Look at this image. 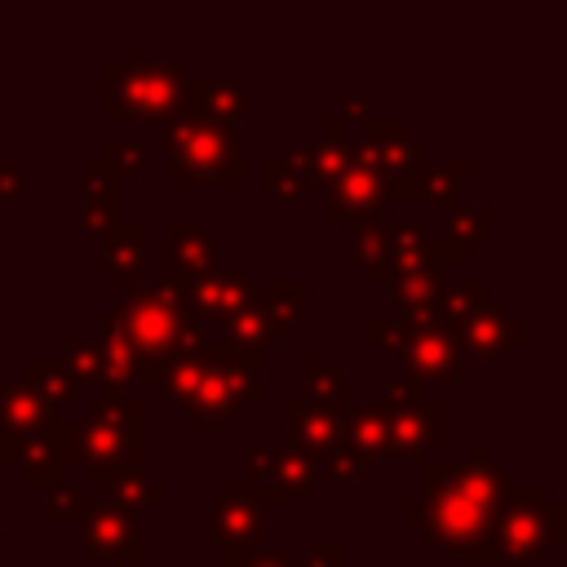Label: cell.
<instances>
[{"label":"cell","instance_id":"3957f363","mask_svg":"<svg viewBox=\"0 0 567 567\" xmlns=\"http://www.w3.org/2000/svg\"><path fill=\"white\" fill-rule=\"evenodd\" d=\"M120 315H128V319H124L128 346H133V350H146V354H155V359H164V354H168V359L186 354V350H182V332L195 337V328L186 323V315H182L177 306H168L164 292H137Z\"/></svg>","mask_w":567,"mask_h":567},{"label":"cell","instance_id":"7c38bea8","mask_svg":"<svg viewBox=\"0 0 567 567\" xmlns=\"http://www.w3.org/2000/svg\"><path fill=\"white\" fill-rule=\"evenodd\" d=\"M199 297L208 301V306H217V310H235L239 301H248L252 297V288H248V279L244 275H208L204 279V288H199Z\"/></svg>","mask_w":567,"mask_h":567},{"label":"cell","instance_id":"5bb4252c","mask_svg":"<svg viewBox=\"0 0 567 567\" xmlns=\"http://www.w3.org/2000/svg\"><path fill=\"white\" fill-rule=\"evenodd\" d=\"M27 377H31V385H35V390L44 385V394H49V399H71V394H75V377H62V372H58V368H49V363L27 368Z\"/></svg>","mask_w":567,"mask_h":567},{"label":"cell","instance_id":"9a60e30c","mask_svg":"<svg viewBox=\"0 0 567 567\" xmlns=\"http://www.w3.org/2000/svg\"><path fill=\"white\" fill-rule=\"evenodd\" d=\"M470 337H474V346L478 350H487V354H501V319L496 315H474L470 319Z\"/></svg>","mask_w":567,"mask_h":567},{"label":"cell","instance_id":"5b68a950","mask_svg":"<svg viewBox=\"0 0 567 567\" xmlns=\"http://www.w3.org/2000/svg\"><path fill=\"white\" fill-rule=\"evenodd\" d=\"M173 66H151V62H111L106 66V80L115 84V97H111V115H159L173 106L177 97V84L168 75Z\"/></svg>","mask_w":567,"mask_h":567},{"label":"cell","instance_id":"8fae6325","mask_svg":"<svg viewBox=\"0 0 567 567\" xmlns=\"http://www.w3.org/2000/svg\"><path fill=\"white\" fill-rule=\"evenodd\" d=\"M168 261H173V266L182 261V275H186L190 266H208V261H213V244H208L199 230L168 226Z\"/></svg>","mask_w":567,"mask_h":567},{"label":"cell","instance_id":"7a4b0ae2","mask_svg":"<svg viewBox=\"0 0 567 567\" xmlns=\"http://www.w3.org/2000/svg\"><path fill=\"white\" fill-rule=\"evenodd\" d=\"M168 151H173V173H186V177H235L239 173L235 142L213 120L168 124Z\"/></svg>","mask_w":567,"mask_h":567},{"label":"cell","instance_id":"ba28073f","mask_svg":"<svg viewBox=\"0 0 567 567\" xmlns=\"http://www.w3.org/2000/svg\"><path fill=\"white\" fill-rule=\"evenodd\" d=\"M213 527H217V540H221V545H230V549L248 545L252 532H257V509H252V501H248L244 492H230V496L213 509Z\"/></svg>","mask_w":567,"mask_h":567},{"label":"cell","instance_id":"277c9868","mask_svg":"<svg viewBox=\"0 0 567 567\" xmlns=\"http://www.w3.org/2000/svg\"><path fill=\"white\" fill-rule=\"evenodd\" d=\"M492 549L487 554H501V558H540L549 549V540L558 536V514L540 505V496L527 505V501H509L496 523H492Z\"/></svg>","mask_w":567,"mask_h":567},{"label":"cell","instance_id":"9c48e42d","mask_svg":"<svg viewBox=\"0 0 567 567\" xmlns=\"http://www.w3.org/2000/svg\"><path fill=\"white\" fill-rule=\"evenodd\" d=\"M0 421L9 425V439H22V434H35L44 425V408L27 385H9L0 399Z\"/></svg>","mask_w":567,"mask_h":567},{"label":"cell","instance_id":"e0dca14e","mask_svg":"<svg viewBox=\"0 0 567 567\" xmlns=\"http://www.w3.org/2000/svg\"><path fill=\"white\" fill-rule=\"evenodd\" d=\"M106 155H111V159H124L128 168H133V164H142V151H133V146H111ZM111 159H106V164H111Z\"/></svg>","mask_w":567,"mask_h":567},{"label":"cell","instance_id":"8992f818","mask_svg":"<svg viewBox=\"0 0 567 567\" xmlns=\"http://www.w3.org/2000/svg\"><path fill=\"white\" fill-rule=\"evenodd\" d=\"M137 421H142L137 408H115V403H111V408L93 412V416L80 425V456L89 461L93 474L102 470V461L128 465V456H133V447H137Z\"/></svg>","mask_w":567,"mask_h":567},{"label":"cell","instance_id":"4fadbf2b","mask_svg":"<svg viewBox=\"0 0 567 567\" xmlns=\"http://www.w3.org/2000/svg\"><path fill=\"white\" fill-rule=\"evenodd\" d=\"M84 177H89V195H93L97 204H115V195H120V173H115L111 164L93 159V164H84Z\"/></svg>","mask_w":567,"mask_h":567},{"label":"cell","instance_id":"ac0fdd59","mask_svg":"<svg viewBox=\"0 0 567 567\" xmlns=\"http://www.w3.org/2000/svg\"><path fill=\"white\" fill-rule=\"evenodd\" d=\"M239 567H288V563L275 558V554H261V558H248V563H239Z\"/></svg>","mask_w":567,"mask_h":567},{"label":"cell","instance_id":"30bf717a","mask_svg":"<svg viewBox=\"0 0 567 567\" xmlns=\"http://www.w3.org/2000/svg\"><path fill=\"white\" fill-rule=\"evenodd\" d=\"M106 266L124 279H137V270H142V230L137 226H120V235L106 239Z\"/></svg>","mask_w":567,"mask_h":567},{"label":"cell","instance_id":"6da1fadb","mask_svg":"<svg viewBox=\"0 0 567 567\" xmlns=\"http://www.w3.org/2000/svg\"><path fill=\"white\" fill-rule=\"evenodd\" d=\"M501 492V474L492 465H470L461 470H439L434 474V496H430V523L434 536L447 540L456 554H478V536H487V518Z\"/></svg>","mask_w":567,"mask_h":567},{"label":"cell","instance_id":"52a82bcc","mask_svg":"<svg viewBox=\"0 0 567 567\" xmlns=\"http://www.w3.org/2000/svg\"><path fill=\"white\" fill-rule=\"evenodd\" d=\"M84 549L97 554V558H102V554H106V558H137V554H142V532H137V523H133L128 509L106 505V509L93 514L89 536H84Z\"/></svg>","mask_w":567,"mask_h":567},{"label":"cell","instance_id":"2e32d148","mask_svg":"<svg viewBox=\"0 0 567 567\" xmlns=\"http://www.w3.org/2000/svg\"><path fill=\"white\" fill-rule=\"evenodd\" d=\"M75 496H80V492H75V487H71V492H58V501H53V505H49V509H44V518H49V523H58V518H62V509H66V505H71V509H75V505H80V501H75Z\"/></svg>","mask_w":567,"mask_h":567}]
</instances>
